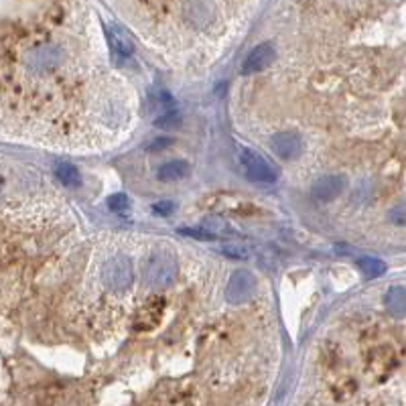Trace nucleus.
Returning <instances> with one entry per match:
<instances>
[{"mask_svg": "<svg viewBox=\"0 0 406 406\" xmlns=\"http://www.w3.org/2000/svg\"><path fill=\"white\" fill-rule=\"evenodd\" d=\"M357 266L364 275L368 278H376V276H382L386 273V264L380 258H374V256H364V258L357 260Z\"/></svg>", "mask_w": 406, "mask_h": 406, "instance_id": "nucleus-14", "label": "nucleus"}, {"mask_svg": "<svg viewBox=\"0 0 406 406\" xmlns=\"http://www.w3.org/2000/svg\"><path fill=\"white\" fill-rule=\"evenodd\" d=\"M240 165H242L246 177L256 183H275L276 181V171L270 167V162L254 150L240 148Z\"/></svg>", "mask_w": 406, "mask_h": 406, "instance_id": "nucleus-3", "label": "nucleus"}, {"mask_svg": "<svg viewBox=\"0 0 406 406\" xmlns=\"http://www.w3.org/2000/svg\"><path fill=\"white\" fill-rule=\"evenodd\" d=\"M222 254H226L227 258L234 260H244L250 256L248 248H244L240 244H226V246H222Z\"/></svg>", "mask_w": 406, "mask_h": 406, "instance_id": "nucleus-16", "label": "nucleus"}, {"mask_svg": "<svg viewBox=\"0 0 406 406\" xmlns=\"http://www.w3.org/2000/svg\"><path fill=\"white\" fill-rule=\"evenodd\" d=\"M388 220L394 224V226L406 227V201L398 203V205H394V208L388 211Z\"/></svg>", "mask_w": 406, "mask_h": 406, "instance_id": "nucleus-17", "label": "nucleus"}, {"mask_svg": "<svg viewBox=\"0 0 406 406\" xmlns=\"http://www.w3.org/2000/svg\"><path fill=\"white\" fill-rule=\"evenodd\" d=\"M179 120H181V114L177 110H169V112H162L157 120H155V124L157 126H165V129H171V126H175Z\"/></svg>", "mask_w": 406, "mask_h": 406, "instance_id": "nucleus-19", "label": "nucleus"}, {"mask_svg": "<svg viewBox=\"0 0 406 406\" xmlns=\"http://www.w3.org/2000/svg\"><path fill=\"white\" fill-rule=\"evenodd\" d=\"M189 162L185 161H169L161 165V169H159V179L161 181H179V179L187 177L189 175Z\"/></svg>", "mask_w": 406, "mask_h": 406, "instance_id": "nucleus-12", "label": "nucleus"}, {"mask_svg": "<svg viewBox=\"0 0 406 406\" xmlns=\"http://www.w3.org/2000/svg\"><path fill=\"white\" fill-rule=\"evenodd\" d=\"M345 185H347L345 177H341V175H323L313 183L311 193L315 195V199H319V201H331L343 193Z\"/></svg>", "mask_w": 406, "mask_h": 406, "instance_id": "nucleus-7", "label": "nucleus"}, {"mask_svg": "<svg viewBox=\"0 0 406 406\" xmlns=\"http://www.w3.org/2000/svg\"><path fill=\"white\" fill-rule=\"evenodd\" d=\"M254 291H256V278H254V275L248 273V270H238V273H234V276L227 282L226 297L229 303L242 305V303H246L252 297Z\"/></svg>", "mask_w": 406, "mask_h": 406, "instance_id": "nucleus-4", "label": "nucleus"}, {"mask_svg": "<svg viewBox=\"0 0 406 406\" xmlns=\"http://www.w3.org/2000/svg\"><path fill=\"white\" fill-rule=\"evenodd\" d=\"M273 148H275L276 157L282 159V161H291L294 159L301 148H303V141L297 132L292 130H285V132H278L273 136Z\"/></svg>", "mask_w": 406, "mask_h": 406, "instance_id": "nucleus-6", "label": "nucleus"}, {"mask_svg": "<svg viewBox=\"0 0 406 406\" xmlns=\"http://www.w3.org/2000/svg\"><path fill=\"white\" fill-rule=\"evenodd\" d=\"M384 305L388 309L390 315H394V317H405L406 289H402V287H390L386 297H384Z\"/></svg>", "mask_w": 406, "mask_h": 406, "instance_id": "nucleus-11", "label": "nucleus"}, {"mask_svg": "<svg viewBox=\"0 0 406 406\" xmlns=\"http://www.w3.org/2000/svg\"><path fill=\"white\" fill-rule=\"evenodd\" d=\"M177 276V262L169 252H153L143 262V280L150 289H165Z\"/></svg>", "mask_w": 406, "mask_h": 406, "instance_id": "nucleus-1", "label": "nucleus"}, {"mask_svg": "<svg viewBox=\"0 0 406 406\" xmlns=\"http://www.w3.org/2000/svg\"><path fill=\"white\" fill-rule=\"evenodd\" d=\"M183 13L191 25H195L197 29H203L213 18V6L208 2H189V4H183Z\"/></svg>", "mask_w": 406, "mask_h": 406, "instance_id": "nucleus-9", "label": "nucleus"}, {"mask_svg": "<svg viewBox=\"0 0 406 406\" xmlns=\"http://www.w3.org/2000/svg\"><path fill=\"white\" fill-rule=\"evenodd\" d=\"M55 177L59 179L67 187H78L81 183L80 171L71 162H57L55 165Z\"/></svg>", "mask_w": 406, "mask_h": 406, "instance_id": "nucleus-13", "label": "nucleus"}, {"mask_svg": "<svg viewBox=\"0 0 406 406\" xmlns=\"http://www.w3.org/2000/svg\"><path fill=\"white\" fill-rule=\"evenodd\" d=\"M153 211L159 213V215H171L175 211V203L173 201H157L153 205Z\"/></svg>", "mask_w": 406, "mask_h": 406, "instance_id": "nucleus-20", "label": "nucleus"}, {"mask_svg": "<svg viewBox=\"0 0 406 406\" xmlns=\"http://www.w3.org/2000/svg\"><path fill=\"white\" fill-rule=\"evenodd\" d=\"M179 234L183 236H189V238H195V240H201V242H213L217 240L220 236L215 232H211L205 226H197V227H181Z\"/></svg>", "mask_w": 406, "mask_h": 406, "instance_id": "nucleus-15", "label": "nucleus"}, {"mask_svg": "<svg viewBox=\"0 0 406 406\" xmlns=\"http://www.w3.org/2000/svg\"><path fill=\"white\" fill-rule=\"evenodd\" d=\"M171 143L169 138H159V141H155V143H150V146L148 148H153V150H161L162 146H167Z\"/></svg>", "mask_w": 406, "mask_h": 406, "instance_id": "nucleus-21", "label": "nucleus"}, {"mask_svg": "<svg viewBox=\"0 0 406 406\" xmlns=\"http://www.w3.org/2000/svg\"><path fill=\"white\" fill-rule=\"evenodd\" d=\"M102 280L114 292H122L129 289L134 280L132 262L126 256H112L102 266Z\"/></svg>", "mask_w": 406, "mask_h": 406, "instance_id": "nucleus-2", "label": "nucleus"}, {"mask_svg": "<svg viewBox=\"0 0 406 406\" xmlns=\"http://www.w3.org/2000/svg\"><path fill=\"white\" fill-rule=\"evenodd\" d=\"M64 51L55 45H41V47L31 49L25 57V64L29 65L32 71H47L51 67L61 64Z\"/></svg>", "mask_w": 406, "mask_h": 406, "instance_id": "nucleus-5", "label": "nucleus"}, {"mask_svg": "<svg viewBox=\"0 0 406 406\" xmlns=\"http://www.w3.org/2000/svg\"><path fill=\"white\" fill-rule=\"evenodd\" d=\"M108 41L118 57H130L134 53V43L129 37V32H124V29H120L118 25L108 27Z\"/></svg>", "mask_w": 406, "mask_h": 406, "instance_id": "nucleus-10", "label": "nucleus"}, {"mask_svg": "<svg viewBox=\"0 0 406 406\" xmlns=\"http://www.w3.org/2000/svg\"><path fill=\"white\" fill-rule=\"evenodd\" d=\"M276 57V51L273 45H268V43H262L258 47H254L248 55H246V59H244L242 64V73H258L262 71L264 67H268V65L275 61Z\"/></svg>", "mask_w": 406, "mask_h": 406, "instance_id": "nucleus-8", "label": "nucleus"}, {"mask_svg": "<svg viewBox=\"0 0 406 406\" xmlns=\"http://www.w3.org/2000/svg\"><path fill=\"white\" fill-rule=\"evenodd\" d=\"M108 208L112 211H129L130 201L124 193H116L108 197Z\"/></svg>", "mask_w": 406, "mask_h": 406, "instance_id": "nucleus-18", "label": "nucleus"}]
</instances>
